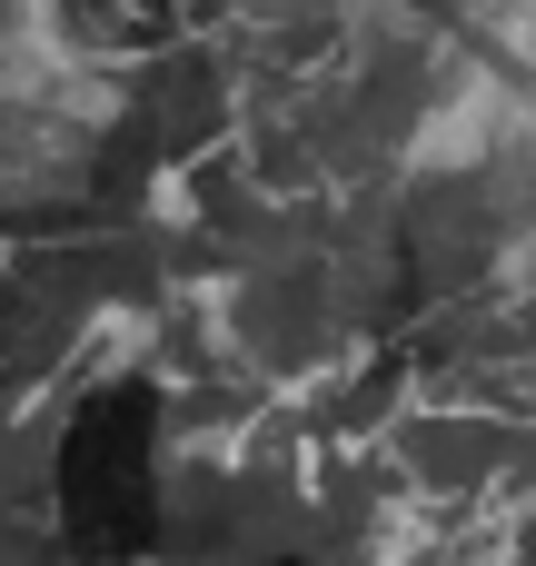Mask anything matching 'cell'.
Segmentation results:
<instances>
[{
  "label": "cell",
  "mask_w": 536,
  "mask_h": 566,
  "mask_svg": "<svg viewBox=\"0 0 536 566\" xmlns=\"http://www.w3.org/2000/svg\"><path fill=\"white\" fill-rule=\"evenodd\" d=\"M378 458L398 468L418 517H477V507H527L536 497V418H507V408L408 398L378 428Z\"/></svg>",
  "instance_id": "1"
}]
</instances>
